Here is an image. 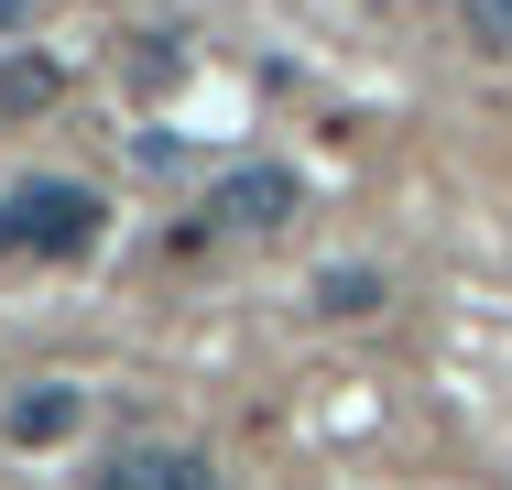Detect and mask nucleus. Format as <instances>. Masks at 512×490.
<instances>
[{
    "instance_id": "nucleus-6",
    "label": "nucleus",
    "mask_w": 512,
    "mask_h": 490,
    "mask_svg": "<svg viewBox=\"0 0 512 490\" xmlns=\"http://www.w3.org/2000/svg\"><path fill=\"white\" fill-rule=\"evenodd\" d=\"M327 316H371V305H382V273H360V262H338V273H327Z\"/></svg>"
},
{
    "instance_id": "nucleus-8",
    "label": "nucleus",
    "mask_w": 512,
    "mask_h": 490,
    "mask_svg": "<svg viewBox=\"0 0 512 490\" xmlns=\"http://www.w3.org/2000/svg\"><path fill=\"white\" fill-rule=\"evenodd\" d=\"M22 22H33V0H0V33H22Z\"/></svg>"
},
{
    "instance_id": "nucleus-7",
    "label": "nucleus",
    "mask_w": 512,
    "mask_h": 490,
    "mask_svg": "<svg viewBox=\"0 0 512 490\" xmlns=\"http://www.w3.org/2000/svg\"><path fill=\"white\" fill-rule=\"evenodd\" d=\"M458 22H469L480 55H512V0H458Z\"/></svg>"
},
{
    "instance_id": "nucleus-1",
    "label": "nucleus",
    "mask_w": 512,
    "mask_h": 490,
    "mask_svg": "<svg viewBox=\"0 0 512 490\" xmlns=\"http://www.w3.org/2000/svg\"><path fill=\"white\" fill-rule=\"evenodd\" d=\"M99 196L88 186H11L0 196V251H44V262H77L99 240Z\"/></svg>"
},
{
    "instance_id": "nucleus-5",
    "label": "nucleus",
    "mask_w": 512,
    "mask_h": 490,
    "mask_svg": "<svg viewBox=\"0 0 512 490\" xmlns=\"http://www.w3.org/2000/svg\"><path fill=\"white\" fill-rule=\"evenodd\" d=\"M55 88H66V66H55V55H11V66H0V109H44Z\"/></svg>"
},
{
    "instance_id": "nucleus-2",
    "label": "nucleus",
    "mask_w": 512,
    "mask_h": 490,
    "mask_svg": "<svg viewBox=\"0 0 512 490\" xmlns=\"http://www.w3.org/2000/svg\"><path fill=\"white\" fill-rule=\"evenodd\" d=\"M295 207H306V186H295L284 164H229V175L207 186V218H218V229H284Z\"/></svg>"
},
{
    "instance_id": "nucleus-3",
    "label": "nucleus",
    "mask_w": 512,
    "mask_h": 490,
    "mask_svg": "<svg viewBox=\"0 0 512 490\" xmlns=\"http://www.w3.org/2000/svg\"><path fill=\"white\" fill-rule=\"evenodd\" d=\"M88 490H218V469H207L197 447H131V458H109Z\"/></svg>"
},
{
    "instance_id": "nucleus-4",
    "label": "nucleus",
    "mask_w": 512,
    "mask_h": 490,
    "mask_svg": "<svg viewBox=\"0 0 512 490\" xmlns=\"http://www.w3.org/2000/svg\"><path fill=\"white\" fill-rule=\"evenodd\" d=\"M0 425H11L22 447H55V436L77 425V392H66V382H33V392H11V414H0Z\"/></svg>"
}]
</instances>
